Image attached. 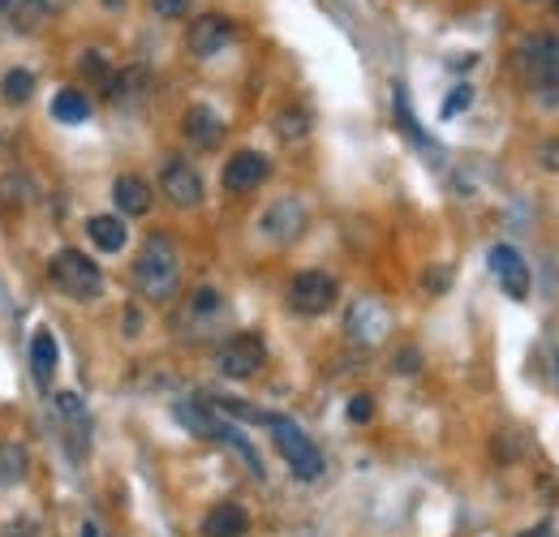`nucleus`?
<instances>
[{"label":"nucleus","instance_id":"nucleus-1","mask_svg":"<svg viewBox=\"0 0 559 537\" xmlns=\"http://www.w3.org/2000/svg\"><path fill=\"white\" fill-rule=\"evenodd\" d=\"M134 288L146 301H173L181 288V254L168 232H151L134 259Z\"/></svg>","mask_w":559,"mask_h":537},{"label":"nucleus","instance_id":"nucleus-2","mask_svg":"<svg viewBox=\"0 0 559 537\" xmlns=\"http://www.w3.org/2000/svg\"><path fill=\"white\" fill-rule=\"evenodd\" d=\"M516 69L525 77V86L538 95V104L559 108V35L556 31H538L530 39H521L516 48Z\"/></svg>","mask_w":559,"mask_h":537},{"label":"nucleus","instance_id":"nucleus-3","mask_svg":"<svg viewBox=\"0 0 559 537\" xmlns=\"http://www.w3.org/2000/svg\"><path fill=\"white\" fill-rule=\"evenodd\" d=\"M48 279H52L66 297H73V301H95V297L104 293V271L95 267V259H86L82 250H61V254H52Z\"/></svg>","mask_w":559,"mask_h":537},{"label":"nucleus","instance_id":"nucleus-4","mask_svg":"<svg viewBox=\"0 0 559 537\" xmlns=\"http://www.w3.org/2000/svg\"><path fill=\"white\" fill-rule=\"evenodd\" d=\"M284 301L293 314H306V319H319L328 314L336 301H341V284L328 275V271H297L284 288Z\"/></svg>","mask_w":559,"mask_h":537},{"label":"nucleus","instance_id":"nucleus-5","mask_svg":"<svg viewBox=\"0 0 559 537\" xmlns=\"http://www.w3.org/2000/svg\"><path fill=\"white\" fill-rule=\"evenodd\" d=\"M267 430L276 434V448L280 456L288 461V469H293V477H301V481H314V477H323V452L288 421V417H272L267 413Z\"/></svg>","mask_w":559,"mask_h":537},{"label":"nucleus","instance_id":"nucleus-6","mask_svg":"<svg viewBox=\"0 0 559 537\" xmlns=\"http://www.w3.org/2000/svg\"><path fill=\"white\" fill-rule=\"evenodd\" d=\"M263 366H267V344L254 332H237L215 348V370L224 379H254Z\"/></svg>","mask_w":559,"mask_h":537},{"label":"nucleus","instance_id":"nucleus-7","mask_svg":"<svg viewBox=\"0 0 559 537\" xmlns=\"http://www.w3.org/2000/svg\"><path fill=\"white\" fill-rule=\"evenodd\" d=\"M224 319H228L224 297H219L215 288H199V293H190V301L181 306V314H177V332H181L186 339H207L224 327Z\"/></svg>","mask_w":559,"mask_h":537},{"label":"nucleus","instance_id":"nucleus-8","mask_svg":"<svg viewBox=\"0 0 559 537\" xmlns=\"http://www.w3.org/2000/svg\"><path fill=\"white\" fill-rule=\"evenodd\" d=\"M345 332H349L353 344L374 348V344H383V339L392 336V310L383 301H374V297H361V301H353L349 314H345Z\"/></svg>","mask_w":559,"mask_h":537},{"label":"nucleus","instance_id":"nucleus-9","mask_svg":"<svg viewBox=\"0 0 559 537\" xmlns=\"http://www.w3.org/2000/svg\"><path fill=\"white\" fill-rule=\"evenodd\" d=\"M306 224H310L306 202L293 199V194L276 199L267 211H263V219H259V228H263V237H267L272 246H293V241L306 232Z\"/></svg>","mask_w":559,"mask_h":537},{"label":"nucleus","instance_id":"nucleus-10","mask_svg":"<svg viewBox=\"0 0 559 537\" xmlns=\"http://www.w3.org/2000/svg\"><path fill=\"white\" fill-rule=\"evenodd\" d=\"M159 190H164V199L173 202V206H181V211H190V206H199L203 202V177H199V168L190 164V159H164V168H159Z\"/></svg>","mask_w":559,"mask_h":537},{"label":"nucleus","instance_id":"nucleus-11","mask_svg":"<svg viewBox=\"0 0 559 537\" xmlns=\"http://www.w3.org/2000/svg\"><path fill=\"white\" fill-rule=\"evenodd\" d=\"M233 22L224 17V13H199L190 26H186V48H190V57H199V61H207L215 52H224L228 44H233Z\"/></svg>","mask_w":559,"mask_h":537},{"label":"nucleus","instance_id":"nucleus-12","mask_svg":"<svg viewBox=\"0 0 559 537\" xmlns=\"http://www.w3.org/2000/svg\"><path fill=\"white\" fill-rule=\"evenodd\" d=\"M267 177H272V159H267L263 151H237V155L224 164V190H228V194H250V190H259Z\"/></svg>","mask_w":559,"mask_h":537},{"label":"nucleus","instance_id":"nucleus-13","mask_svg":"<svg viewBox=\"0 0 559 537\" xmlns=\"http://www.w3.org/2000/svg\"><path fill=\"white\" fill-rule=\"evenodd\" d=\"M490 271H495L499 288H503L512 301H525V297H530V267H525V259H521L512 246H495V250H490Z\"/></svg>","mask_w":559,"mask_h":537},{"label":"nucleus","instance_id":"nucleus-14","mask_svg":"<svg viewBox=\"0 0 559 537\" xmlns=\"http://www.w3.org/2000/svg\"><path fill=\"white\" fill-rule=\"evenodd\" d=\"M181 134L194 151H215L224 142V121L211 112L207 104H190L186 117H181Z\"/></svg>","mask_w":559,"mask_h":537},{"label":"nucleus","instance_id":"nucleus-15","mask_svg":"<svg viewBox=\"0 0 559 537\" xmlns=\"http://www.w3.org/2000/svg\"><path fill=\"white\" fill-rule=\"evenodd\" d=\"M112 202H117V211L121 215H146L151 206H155V190L142 181L139 172H121L117 181H112Z\"/></svg>","mask_w":559,"mask_h":537},{"label":"nucleus","instance_id":"nucleus-16","mask_svg":"<svg viewBox=\"0 0 559 537\" xmlns=\"http://www.w3.org/2000/svg\"><path fill=\"white\" fill-rule=\"evenodd\" d=\"M250 529V512L241 503H215L203 516V537H241Z\"/></svg>","mask_w":559,"mask_h":537},{"label":"nucleus","instance_id":"nucleus-17","mask_svg":"<svg viewBox=\"0 0 559 537\" xmlns=\"http://www.w3.org/2000/svg\"><path fill=\"white\" fill-rule=\"evenodd\" d=\"M86 237L95 241V250H104V254H121L126 241H130V228H126L121 215H91V219H86Z\"/></svg>","mask_w":559,"mask_h":537},{"label":"nucleus","instance_id":"nucleus-18","mask_svg":"<svg viewBox=\"0 0 559 537\" xmlns=\"http://www.w3.org/2000/svg\"><path fill=\"white\" fill-rule=\"evenodd\" d=\"M57 336L52 332H35L31 339V370H35V383L48 392L52 387V370H57Z\"/></svg>","mask_w":559,"mask_h":537},{"label":"nucleus","instance_id":"nucleus-19","mask_svg":"<svg viewBox=\"0 0 559 537\" xmlns=\"http://www.w3.org/2000/svg\"><path fill=\"white\" fill-rule=\"evenodd\" d=\"M146 95V69H121V73H112V82H108V99L112 104H134Z\"/></svg>","mask_w":559,"mask_h":537},{"label":"nucleus","instance_id":"nucleus-20","mask_svg":"<svg viewBox=\"0 0 559 537\" xmlns=\"http://www.w3.org/2000/svg\"><path fill=\"white\" fill-rule=\"evenodd\" d=\"M52 117H57L61 126H82V121L91 117V99H86L82 91H61V95L52 99Z\"/></svg>","mask_w":559,"mask_h":537},{"label":"nucleus","instance_id":"nucleus-21","mask_svg":"<svg viewBox=\"0 0 559 537\" xmlns=\"http://www.w3.org/2000/svg\"><path fill=\"white\" fill-rule=\"evenodd\" d=\"M31 469L26 448L22 443H0V486H17Z\"/></svg>","mask_w":559,"mask_h":537},{"label":"nucleus","instance_id":"nucleus-22","mask_svg":"<svg viewBox=\"0 0 559 537\" xmlns=\"http://www.w3.org/2000/svg\"><path fill=\"white\" fill-rule=\"evenodd\" d=\"M0 95H4V104H26L35 95V73L31 69H9L4 82H0Z\"/></svg>","mask_w":559,"mask_h":537},{"label":"nucleus","instance_id":"nucleus-23","mask_svg":"<svg viewBox=\"0 0 559 537\" xmlns=\"http://www.w3.org/2000/svg\"><path fill=\"white\" fill-rule=\"evenodd\" d=\"M0 13L13 22V26H22V31H31L35 22H39V0H0Z\"/></svg>","mask_w":559,"mask_h":537},{"label":"nucleus","instance_id":"nucleus-24","mask_svg":"<svg viewBox=\"0 0 559 537\" xmlns=\"http://www.w3.org/2000/svg\"><path fill=\"white\" fill-rule=\"evenodd\" d=\"M276 134L284 138V142H297V138L310 134V117L301 112V108H284L276 117Z\"/></svg>","mask_w":559,"mask_h":537},{"label":"nucleus","instance_id":"nucleus-25","mask_svg":"<svg viewBox=\"0 0 559 537\" xmlns=\"http://www.w3.org/2000/svg\"><path fill=\"white\" fill-rule=\"evenodd\" d=\"M78 73H82L86 82H99L104 91H108V82H112V65H108V57H104V52H82Z\"/></svg>","mask_w":559,"mask_h":537},{"label":"nucleus","instance_id":"nucleus-26","mask_svg":"<svg viewBox=\"0 0 559 537\" xmlns=\"http://www.w3.org/2000/svg\"><path fill=\"white\" fill-rule=\"evenodd\" d=\"M469 104H474V86H456V91L443 99V108H439V112H443V117H456V112H465Z\"/></svg>","mask_w":559,"mask_h":537},{"label":"nucleus","instance_id":"nucleus-27","mask_svg":"<svg viewBox=\"0 0 559 537\" xmlns=\"http://www.w3.org/2000/svg\"><path fill=\"white\" fill-rule=\"evenodd\" d=\"M57 413L70 421L73 430H82V401H78L73 392H61V396H57Z\"/></svg>","mask_w":559,"mask_h":537},{"label":"nucleus","instance_id":"nucleus-28","mask_svg":"<svg viewBox=\"0 0 559 537\" xmlns=\"http://www.w3.org/2000/svg\"><path fill=\"white\" fill-rule=\"evenodd\" d=\"M392 366H396V374H418V366H421V353H418V348H401V353H396V361H392Z\"/></svg>","mask_w":559,"mask_h":537},{"label":"nucleus","instance_id":"nucleus-29","mask_svg":"<svg viewBox=\"0 0 559 537\" xmlns=\"http://www.w3.org/2000/svg\"><path fill=\"white\" fill-rule=\"evenodd\" d=\"M151 9L159 17H186L190 13V0H151Z\"/></svg>","mask_w":559,"mask_h":537},{"label":"nucleus","instance_id":"nucleus-30","mask_svg":"<svg viewBox=\"0 0 559 537\" xmlns=\"http://www.w3.org/2000/svg\"><path fill=\"white\" fill-rule=\"evenodd\" d=\"M370 417H374V401H370V396H353L349 421H370Z\"/></svg>","mask_w":559,"mask_h":537},{"label":"nucleus","instance_id":"nucleus-31","mask_svg":"<svg viewBox=\"0 0 559 537\" xmlns=\"http://www.w3.org/2000/svg\"><path fill=\"white\" fill-rule=\"evenodd\" d=\"M448 284H452V271H448V267H435V271H426V288H430V293H443V288H448Z\"/></svg>","mask_w":559,"mask_h":537},{"label":"nucleus","instance_id":"nucleus-32","mask_svg":"<svg viewBox=\"0 0 559 537\" xmlns=\"http://www.w3.org/2000/svg\"><path fill=\"white\" fill-rule=\"evenodd\" d=\"M538 164L559 172V142H543V146H538Z\"/></svg>","mask_w":559,"mask_h":537},{"label":"nucleus","instance_id":"nucleus-33","mask_svg":"<svg viewBox=\"0 0 559 537\" xmlns=\"http://www.w3.org/2000/svg\"><path fill=\"white\" fill-rule=\"evenodd\" d=\"M521 537H556V529H551V525L543 521V525H534V529H525V534H521Z\"/></svg>","mask_w":559,"mask_h":537},{"label":"nucleus","instance_id":"nucleus-34","mask_svg":"<svg viewBox=\"0 0 559 537\" xmlns=\"http://www.w3.org/2000/svg\"><path fill=\"white\" fill-rule=\"evenodd\" d=\"M78 537H99V529H95V525L86 521V525H82V534H78Z\"/></svg>","mask_w":559,"mask_h":537},{"label":"nucleus","instance_id":"nucleus-35","mask_svg":"<svg viewBox=\"0 0 559 537\" xmlns=\"http://www.w3.org/2000/svg\"><path fill=\"white\" fill-rule=\"evenodd\" d=\"M104 4H108V9H117V4H126V0H104Z\"/></svg>","mask_w":559,"mask_h":537},{"label":"nucleus","instance_id":"nucleus-36","mask_svg":"<svg viewBox=\"0 0 559 537\" xmlns=\"http://www.w3.org/2000/svg\"><path fill=\"white\" fill-rule=\"evenodd\" d=\"M551 9H556V17H559V0H551Z\"/></svg>","mask_w":559,"mask_h":537},{"label":"nucleus","instance_id":"nucleus-37","mask_svg":"<svg viewBox=\"0 0 559 537\" xmlns=\"http://www.w3.org/2000/svg\"><path fill=\"white\" fill-rule=\"evenodd\" d=\"M530 4H538V0H530Z\"/></svg>","mask_w":559,"mask_h":537}]
</instances>
